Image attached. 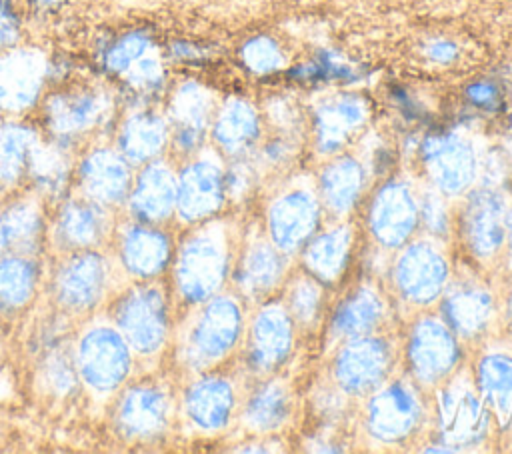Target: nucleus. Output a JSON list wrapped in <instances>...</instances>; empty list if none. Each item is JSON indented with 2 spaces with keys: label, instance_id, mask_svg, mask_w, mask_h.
<instances>
[{
  "label": "nucleus",
  "instance_id": "de8ad7c7",
  "mask_svg": "<svg viewBox=\"0 0 512 454\" xmlns=\"http://www.w3.org/2000/svg\"><path fill=\"white\" fill-rule=\"evenodd\" d=\"M322 290L316 278H300L288 292V314L300 324H312L318 318Z\"/></svg>",
  "mask_w": 512,
  "mask_h": 454
},
{
  "label": "nucleus",
  "instance_id": "ea45409f",
  "mask_svg": "<svg viewBox=\"0 0 512 454\" xmlns=\"http://www.w3.org/2000/svg\"><path fill=\"white\" fill-rule=\"evenodd\" d=\"M384 316V304L380 296L364 286L352 292L334 312L332 332L342 338H358L370 334Z\"/></svg>",
  "mask_w": 512,
  "mask_h": 454
},
{
  "label": "nucleus",
  "instance_id": "5fc2aeb1",
  "mask_svg": "<svg viewBox=\"0 0 512 454\" xmlns=\"http://www.w3.org/2000/svg\"><path fill=\"white\" fill-rule=\"evenodd\" d=\"M506 236L512 246V208H510V212H506Z\"/></svg>",
  "mask_w": 512,
  "mask_h": 454
},
{
  "label": "nucleus",
  "instance_id": "f257e3e1",
  "mask_svg": "<svg viewBox=\"0 0 512 454\" xmlns=\"http://www.w3.org/2000/svg\"><path fill=\"white\" fill-rule=\"evenodd\" d=\"M38 108L40 132L72 152L114 130L120 116L116 88L102 80H66L46 92Z\"/></svg>",
  "mask_w": 512,
  "mask_h": 454
},
{
  "label": "nucleus",
  "instance_id": "6ab92c4d",
  "mask_svg": "<svg viewBox=\"0 0 512 454\" xmlns=\"http://www.w3.org/2000/svg\"><path fill=\"white\" fill-rule=\"evenodd\" d=\"M176 180L172 164L160 156L134 172V182L126 200L132 220L162 224L176 212Z\"/></svg>",
  "mask_w": 512,
  "mask_h": 454
},
{
  "label": "nucleus",
  "instance_id": "603ef678",
  "mask_svg": "<svg viewBox=\"0 0 512 454\" xmlns=\"http://www.w3.org/2000/svg\"><path fill=\"white\" fill-rule=\"evenodd\" d=\"M422 204H424V206H422L420 214H422V220L426 222V226H428L430 230H434V232H444L448 220H446V210H444L440 198L428 194Z\"/></svg>",
  "mask_w": 512,
  "mask_h": 454
},
{
  "label": "nucleus",
  "instance_id": "864d4df0",
  "mask_svg": "<svg viewBox=\"0 0 512 454\" xmlns=\"http://www.w3.org/2000/svg\"><path fill=\"white\" fill-rule=\"evenodd\" d=\"M28 2L38 12H54V10L62 8L68 0H28Z\"/></svg>",
  "mask_w": 512,
  "mask_h": 454
},
{
  "label": "nucleus",
  "instance_id": "b1692460",
  "mask_svg": "<svg viewBox=\"0 0 512 454\" xmlns=\"http://www.w3.org/2000/svg\"><path fill=\"white\" fill-rule=\"evenodd\" d=\"M394 278L406 300L414 304H428L440 296L448 280V264L434 246L428 242H416L402 252Z\"/></svg>",
  "mask_w": 512,
  "mask_h": 454
},
{
  "label": "nucleus",
  "instance_id": "c03bdc74",
  "mask_svg": "<svg viewBox=\"0 0 512 454\" xmlns=\"http://www.w3.org/2000/svg\"><path fill=\"white\" fill-rule=\"evenodd\" d=\"M290 414V394L282 382L262 384L246 402L244 422L252 430H274Z\"/></svg>",
  "mask_w": 512,
  "mask_h": 454
},
{
  "label": "nucleus",
  "instance_id": "72a5a7b5",
  "mask_svg": "<svg viewBox=\"0 0 512 454\" xmlns=\"http://www.w3.org/2000/svg\"><path fill=\"white\" fill-rule=\"evenodd\" d=\"M284 274V252L272 242H252L242 254L236 268V282L244 296L264 298L282 280Z\"/></svg>",
  "mask_w": 512,
  "mask_h": 454
},
{
  "label": "nucleus",
  "instance_id": "8fccbe9b",
  "mask_svg": "<svg viewBox=\"0 0 512 454\" xmlns=\"http://www.w3.org/2000/svg\"><path fill=\"white\" fill-rule=\"evenodd\" d=\"M22 20L12 0H0V54L20 44Z\"/></svg>",
  "mask_w": 512,
  "mask_h": 454
},
{
  "label": "nucleus",
  "instance_id": "aec40b11",
  "mask_svg": "<svg viewBox=\"0 0 512 454\" xmlns=\"http://www.w3.org/2000/svg\"><path fill=\"white\" fill-rule=\"evenodd\" d=\"M406 354L410 370L420 382H440L458 362L456 334L444 324V320L424 318L412 328Z\"/></svg>",
  "mask_w": 512,
  "mask_h": 454
},
{
  "label": "nucleus",
  "instance_id": "09e8293b",
  "mask_svg": "<svg viewBox=\"0 0 512 454\" xmlns=\"http://www.w3.org/2000/svg\"><path fill=\"white\" fill-rule=\"evenodd\" d=\"M420 54L428 64L446 68L458 62L462 48L450 36H430L420 44Z\"/></svg>",
  "mask_w": 512,
  "mask_h": 454
},
{
  "label": "nucleus",
  "instance_id": "473e14b6",
  "mask_svg": "<svg viewBox=\"0 0 512 454\" xmlns=\"http://www.w3.org/2000/svg\"><path fill=\"white\" fill-rule=\"evenodd\" d=\"M40 134V128L18 118L0 120V196L26 180L30 154Z\"/></svg>",
  "mask_w": 512,
  "mask_h": 454
},
{
  "label": "nucleus",
  "instance_id": "a18cd8bd",
  "mask_svg": "<svg viewBox=\"0 0 512 454\" xmlns=\"http://www.w3.org/2000/svg\"><path fill=\"white\" fill-rule=\"evenodd\" d=\"M266 126L274 132L302 136L306 130V106L292 94H274L262 102Z\"/></svg>",
  "mask_w": 512,
  "mask_h": 454
},
{
  "label": "nucleus",
  "instance_id": "a878e982",
  "mask_svg": "<svg viewBox=\"0 0 512 454\" xmlns=\"http://www.w3.org/2000/svg\"><path fill=\"white\" fill-rule=\"evenodd\" d=\"M318 226V202L304 190L294 188L274 200L268 212L270 240L282 252H292L306 244Z\"/></svg>",
  "mask_w": 512,
  "mask_h": 454
},
{
  "label": "nucleus",
  "instance_id": "a211bd4d",
  "mask_svg": "<svg viewBox=\"0 0 512 454\" xmlns=\"http://www.w3.org/2000/svg\"><path fill=\"white\" fill-rule=\"evenodd\" d=\"M48 238L44 198L32 188L0 204V256H36Z\"/></svg>",
  "mask_w": 512,
  "mask_h": 454
},
{
  "label": "nucleus",
  "instance_id": "c756f323",
  "mask_svg": "<svg viewBox=\"0 0 512 454\" xmlns=\"http://www.w3.org/2000/svg\"><path fill=\"white\" fill-rule=\"evenodd\" d=\"M284 78L294 86L308 88H354L366 78V66L348 60L336 50H318L304 62H290Z\"/></svg>",
  "mask_w": 512,
  "mask_h": 454
},
{
  "label": "nucleus",
  "instance_id": "f8f14e48",
  "mask_svg": "<svg viewBox=\"0 0 512 454\" xmlns=\"http://www.w3.org/2000/svg\"><path fill=\"white\" fill-rule=\"evenodd\" d=\"M110 244L120 274L132 282L156 280L172 264L174 246L160 224L126 220L116 224Z\"/></svg>",
  "mask_w": 512,
  "mask_h": 454
},
{
  "label": "nucleus",
  "instance_id": "37998d69",
  "mask_svg": "<svg viewBox=\"0 0 512 454\" xmlns=\"http://www.w3.org/2000/svg\"><path fill=\"white\" fill-rule=\"evenodd\" d=\"M478 388L484 402L498 414H512V358L506 354H488L478 366Z\"/></svg>",
  "mask_w": 512,
  "mask_h": 454
},
{
  "label": "nucleus",
  "instance_id": "6e6552de",
  "mask_svg": "<svg viewBox=\"0 0 512 454\" xmlns=\"http://www.w3.org/2000/svg\"><path fill=\"white\" fill-rule=\"evenodd\" d=\"M220 96L200 78H182L164 98L170 126V146L178 156L190 158L204 150Z\"/></svg>",
  "mask_w": 512,
  "mask_h": 454
},
{
  "label": "nucleus",
  "instance_id": "4be33fe9",
  "mask_svg": "<svg viewBox=\"0 0 512 454\" xmlns=\"http://www.w3.org/2000/svg\"><path fill=\"white\" fill-rule=\"evenodd\" d=\"M422 420V406L404 382H392L378 390L366 410L368 432L380 442H400L408 438Z\"/></svg>",
  "mask_w": 512,
  "mask_h": 454
},
{
  "label": "nucleus",
  "instance_id": "4c0bfd02",
  "mask_svg": "<svg viewBox=\"0 0 512 454\" xmlns=\"http://www.w3.org/2000/svg\"><path fill=\"white\" fill-rule=\"evenodd\" d=\"M352 234L346 226L332 228L308 240L304 262L310 274L320 282H336L348 266Z\"/></svg>",
  "mask_w": 512,
  "mask_h": 454
},
{
  "label": "nucleus",
  "instance_id": "e433bc0d",
  "mask_svg": "<svg viewBox=\"0 0 512 454\" xmlns=\"http://www.w3.org/2000/svg\"><path fill=\"white\" fill-rule=\"evenodd\" d=\"M364 184V168L350 154L334 156L320 174V194L334 214H346L358 200Z\"/></svg>",
  "mask_w": 512,
  "mask_h": 454
},
{
  "label": "nucleus",
  "instance_id": "412c9836",
  "mask_svg": "<svg viewBox=\"0 0 512 454\" xmlns=\"http://www.w3.org/2000/svg\"><path fill=\"white\" fill-rule=\"evenodd\" d=\"M392 362L390 346L374 336L350 338L338 352L334 362V376L348 394H368L376 390L388 376Z\"/></svg>",
  "mask_w": 512,
  "mask_h": 454
},
{
  "label": "nucleus",
  "instance_id": "1a4fd4ad",
  "mask_svg": "<svg viewBox=\"0 0 512 454\" xmlns=\"http://www.w3.org/2000/svg\"><path fill=\"white\" fill-rule=\"evenodd\" d=\"M116 230L114 210L78 192L66 196L48 224V238L58 254L104 248Z\"/></svg>",
  "mask_w": 512,
  "mask_h": 454
},
{
  "label": "nucleus",
  "instance_id": "7c9ffc66",
  "mask_svg": "<svg viewBox=\"0 0 512 454\" xmlns=\"http://www.w3.org/2000/svg\"><path fill=\"white\" fill-rule=\"evenodd\" d=\"M170 90L168 64L160 48L148 52L134 62L118 78V100L124 108L134 106H158Z\"/></svg>",
  "mask_w": 512,
  "mask_h": 454
},
{
  "label": "nucleus",
  "instance_id": "58836bf2",
  "mask_svg": "<svg viewBox=\"0 0 512 454\" xmlns=\"http://www.w3.org/2000/svg\"><path fill=\"white\" fill-rule=\"evenodd\" d=\"M238 64L254 80H272L284 76L290 56L280 38L268 32H256L238 46Z\"/></svg>",
  "mask_w": 512,
  "mask_h": 454
},
{
  "label": "nucleus",
  "instance_id": "bf43d9fd",
  "mask_svg": "<svg viewBox=\"0 0 512 454\" xmlns=\"http://www.w3.org/2000/svg\"><path fill=\"white\" fill-rule=\"evenodd\" d=\"M0 120H2V118H0Z\"/></svg>",
  "mask_w": 512,
  "mask_h": 454
},
{
  "label": "nucleus",
  "instance_id": "f3484780",
  "mask_svg": "<svg viewBox=\"0 0 512 454\" xmlns=\"http://www.w3.org/2000/svg\"><path fill=\"white\" fill-rule=\"evenodd\" d=\"M114 146L132 164L152 162L170 146V126L158 106L124 108L114 124Z\"/></svg>",
  "mask_w": 512,
  "mask_h": 454
},
{
  "label": "nucleus",
  "instance_id": "4468645a",
  "mask_svg": "<svg viewBox=\"0 0 512 454\" xmlns=\"http://www.w3.org/2000/svg\"><path fill=\"white\" fill-rule=\"evenodd\" d=\"M418 156L444 194L464 192L476 174V150L456 128H432L418 140Z\"/></svg>",
  "mask_w": 512,
  "mask_h": 454
},
{
  "label": "nucleus",
  "instance_id": "393cba45",
  "mask_svg": "<svg viewBox=\"0 0 512 454\" xmlns=\"http://www.w3.org/2000/svg\"><path fill=\"white\" fill-rule=\"evenodd\" d=\"M462 234L470 252L478 258L494 256L506 238V204L504 198L488 188L474 190L468 196Z\"/></svg>",
  "mask_w": 512,
  "mask_h": 454
},
{
  "label": "nucleus",
  "instance_id": "3c124183",
  "mask_svg": "<svg viewBox=\"0 0 512 454\" xmlns=\"http://www.w3.org/2000/svg\"><path fill=\"white\" fill-rule=\"evenodd\" d=\"M164 58L166 62L172 60L180 64H200L210 58V48L192 40H172L166 48Z\"/></svg>",
  "mask_w": 512,
  "mask_h": 454
},
{
  "label": "nucleus",
  "instance_id": "2f4dec72",
  "mask_svg": "<svg viewBox=\"0 0 512 454\" xmlns=\"http://www.w3.org/2000/svg\"><path fill=\"white\" fill-rule=\"evenodd\" d=\"M74 166L76 160L72 150L40 134L30 154L26 180L32 184V190L38 192L44 200L60 198L72 184Z\"/></svg>",
  "mask_w": 512,
  "mask_h": 454
},
{
  "label": "nucleus",
  "instance_id": "a19ab883",
  "mask_svg": "<svg viewBox=\"0 0 512 454\" xmlns=\"http://www.w3.org/2000/svg\"><path fill=\"white\" fill-rule=\"evenodd\" d=\"M36 380L42 392L52 398L72 396L80 386L74 346L66 342H50L38 362Z\"/></svg>",
  "mask_w": 512,
  "mask_h": 454
},
{
  "label": "nucleus",
  "instance_id": "cd10ccee",
  "mask_svg": "<svg viewBox=\"0 0 512 454\" xmlns=\"http://www.w3.org/2000/svg\"><path fill=\"white\" fill-rule=\"evenodd\" d=\"M418 204L402 182H388L378 190L370 208V230L374 238L396 248L404 244L418 224Z\"/></svg>",
  "mask_w": 512,
  "mask_h": 454
},
{
  "label": "nucleus",
  "instance_id": "4d7b16f0",
  "mask_svg": "<svg viewBox=\"0 0 512 454\" xmlns=\"http://www.w3.org/2000/svg\"><path fill=\"white\" fill-rule=\"evenodd\" d=\"M508 92H510V104H512V86H510V90H508Z\"/></svg>",
  "mask_w": 512,
  "mask_h": 454
},
{
  "label": "nucleus",
  "instance_id": "20e7f679",
  "mask_svg": "<svg viewBox=\"0 0 512 454\" xmlns=\"http://www.w3.org/2000/svg\"><path fill=\"white\" fill-rule=\"evenodd\" d=\"M242 334V310L230 296H212L196 304V312L182 324L176 340L178 362L194 372L224 360Z\"/></svg>",
  "mask_w": 512,
  "mask_h": 454
},
{
  "label": "nucleus",
  "instance_id": "13d9d810",
  "mask_svg": "<svg viewBox=\"0 0 512 454\" xmlns=\"http://www.w3.org/2000/svg\"><path fill=\"white\" fill-rule=\"evenodd\" d=\"M0 356H2V336H0Z\"/></svg>",
  "mask_w": 512,
  "mask_h": 454
},
{
  "label": "nucleus",
  "instance_id": "c9c22d12",
  "mask_svg": "<svg viewBox=\"0 0 512 454\" xmlns=\"http://www.w3.org/2000/svg\"><path fill=\"white\" fill-rule=\"evenodd\" d=\"M40 286V266L36 256H0V314L22 312L36 296Z\"/></svg>",
  "mask_w": 512,
  "mask_h": 454
},
{
  "label": "nucleus",
  "instance_id": "7ed1b4c3",
  "mask_svg": "<svg viewBox=\"0 0 512 454\" xmlns=\"http://www.w3.org/2000/svg\"><path fill=\"white\" fill-rule=\"evenodd\" d=\"M120 270L104 248L58 254L50 298L62 316H88L116 294Z\"/></svg>",
  "mask_w": 512,
  "mask_h": 454
},
{
  "label": "nucleus",
  "instance_id": "79ce46f5",
  "mask_svg": "<svg viewBox=\"0 0 512 454\" xmlns=\"http://www.w3.org/2000/svg\"><path fill=\"white\" fill-rule=\"evenodd\" d=\"M156 48L158 44L150 30L132 28L112 36L102 44L98 50V64L106 76L118 80L134 62Z\"/></svg>",
  "mask_w": 512,
  "mask_h": 454
},
{
  "label": "nucleus",
  "instance_id": "ddd939ff",
  "mask_svg": "<svg viewBox=\"0 0 512 454\" xmlns=\"http://www.w3.org/2000/svg\"><path fill=\"white\" fill-rule=\"evenodd\" d=\"M50 82V58L36 46L16 44L0 54V114L18 118L34 108Z\"/></svg>",
  "mask_w": 512,
  "mask_h": 454
},
{
  "label": "nucleus",
  "instance_id": "2eb2a0df",
  "mask_svg": "<svg viewBox=\"0 0 512 454\" xmlns=\"http://www.w3.org/2000/svg\"><path fill=\"white\" fill-rule=\"evenodd\" d=\"M226 198V170L206 148L190 156L176 180V216L188 224L212 218Z\"/></svg>",
  "mask_w": 512,
  "mask_h": 454
},
{
  "label": "nucleus",
  "instance_id": "423d86ee",
  "mask_svg": "<svg viewBox=\"0 0 512 454\" xmlns=\"http://www.w3.org/2000/svg\"><path fill=\"white\" fill-rule=\"evenodd\" d=\"M110 320L138 358L162 352L170 336V302L154 280L132 282L112 296Z\"/></svg>",
  "mask_w": 512,
  "mask_h": 454
},
{
  "label": "nucleus",
  "instance_id": "0eeeda50",
  "mask_svg": "<svg viewBox=\"0 0 512 454\" xmlns=\"http://www.w3.org/2000/svg\"><path fill=\"white\" fill-rule=\"evenodd\" d=\"M374 104L356 88L326 92L306 106V134L322 154H340L372 122Z\"/></svg>",
  "mask_w": 512,
  "mask_h": 454
},
{
  "label": "nucleus",
  "instance_id": "f704fd0d",
  "mask_svg": "<svg viewBox=\"0 0 512 454\" xmlns=\"http://www.w3.org/2000/svg\"><path fill=\"white\" fill-rule=\"evenodd\" d=\"M494 314L492 296L472 284L456 286L442 302V320L458 336L482 334Z\"/></svg>",
  "mask_w": 512,
  "mask_h": 454
},
{
  "label": "nucleus",
  "instance_id": "bb28decb",
  "mask_svg": "<svg viewBox=\"0 0 512 454\" xmlns=\"http://www.w3.org/2000/svg\"><path fill=\"white\" fill-rule=\"evenodd\" d=\"M288 310L278 304L264 306L250 326L248 364L258 372L278 368L290 354L294 342V324Z\"/></svg>",
  "mask_w": 512,
  "mask_h": 454
},
{
  "label": "nucleus",
  "instance_id": "f03ea898",
  "mask_svg": "<svg viewBox=\"0 0 512 454\" xmlns=\"http://www.w3.org/2000/svg\"><path fill=\"white\" fill-rule=\"evenodd\" d=\"M170 266L174 290L182 302L196 306L216 296L230 266V240L224 224L200 222L174 250Z\"/></svg>",
  "mask_w": 512,
  "mask_h": 454
},
{
  "label": "nucleus",
  "instance_id": "39448f33",
  "mask_svg": "<svg viewBox=\"0 0 512 454\" xmlns=\"http://www.w3.org/2000/svg\"><path fill=\"white\" fill-rule=\"evenodd\" d=\"M72 346L80 384L88 392L106 398L128 384L136 354L110 318L90 320Z\"/></svg>",
  "mask_w": 512,
  "mask_h": 454
},
{
  "label": "nucleus",
  "instance_id": "5701e85b",
  "mask_svg": "<svg viewBox=\"0 0 512 454\" xmlns=\"http://www.w3.org/2000/svg\"><path fill=\"white\" fill-rule=\"evenodd\" d=\"M438 426L454 450L478 444L488 428V408L466 384H452L438 400Z\"/></svg>",
  "mask_w": 512,
  "mask_h": 454
},
{
  "label": "nucleus",
  "instance_id": "6e6d98bb",
  "mask_svg": "<svg viewBox=\"0 0 512 454\" xmlns=\"http://www.w3.org/2000/svg\"><path fill=\"white\" fill-rule=\"evenodd\" d=\"M508 314H510V318H512V294H510V300H508Z\"/></svg>",
  "mask_w": 512,
  "mask_h": 454
},
{
  "label": "nucleus",
  "instance_id": "dca6fc26",
  "mask_svg": "<svg viewBox=\"0 0 512 454\" xmlns=\"http://www.w3.org/2000/svg\"><path fill=\"white\" fill-rule=\"evenodd\" d=\"M264 132L262 104L246 94H226L218 100L208 140L220 154L242 158L258 148Z\"/></svg>",
  "mask_w": 512,
  "mask_h": 454
},
{
  "label": "nucleus",
  "instance_id": "c85d7f7f",
  "mask_svg": "<svg viewBox=\"0 0 512 454\" xmlns=\"http://www.w3.org/2000/svg\"><path fill=\"white\" fill-rule=\"evenodd\" d=\"M234 388L222 376H200L182 396V412L186 420L202 432L222 430L234 410Z\"/></svg>",
  "mask_w": 512,
  "mask_h": 454
},
{
  "label": "nucleus",
  "instance_id": "9b49d317",
  "mask_svg": "<svg viewBox=\"0 0 512 454\" xmlns=\"http://www.w3.org/2000/svg\"><path fill=\"white\" fill-rule=\"evenodd\" d=\"M174 402L160 382L126 384L114 406L112 424L128 442H154L170 428Z\"/></svg>",
  "mask_w": 512,
  "mask_h": 454
},
{
  "label": "nucleus",
  "instance_id": "49530a36",
  "mask_svg": "<svg viewBox=\"0 0 512 454\" xmlns=\"http://www.w3.org/2000/svg\"><path fill=\"white\" fill-rule=\"evenodd\" d=\"M464 106L472 114H498L510 104V92L496 78H476L470 80L462 90Z\"/></svg>",
  "mask_w": 512,
  "mask_h": 454
},
{
  "label": "nucleus",
  "instance_id": "9d476101",
  "mask_svg": "<svg viewBox=\"0 0 512 454\" xmlns=\"http://www.w3.org/2000/svg\"><path fill=\"white\" fill-rule=\"evenodd\" d=\"M74 192L104 204L112 210L126 204L132 182L134 166L110 142L88 144L74 166Z\"/></svg>",
  "mask_w": 512,
  "mask_h": 454
}]
</instances>
